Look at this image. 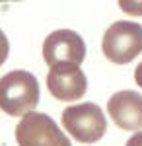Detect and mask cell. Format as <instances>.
<instances>
[{
    "label": "cell",
    "mask_w": 142,
    "mask_h": 146,
    "mask_svg": "<svg viewBox=\"0 0 142 146\" xmlns=\"http://www.w3.org/2000/svg\"><path fill=\"white\" fill-rule=\"evenodd\" d=\"M39 103V82L27 70H12L0 78V109L12 117L31 113Z\"/></svg>",
    "instance_id": "6da1fadb"
},
{
    "label": "cell",
    "mask_w": 142,
    "mask_h": 146,
    "mask_svg": "<svg viewBox=\"0 0 142 146\" xmlns=\"http://www.w3.org/2000/svg\"><path fill=\"white\" fill-rule=\"evenodd\" d=\"M62 127L78 142L92 144L103 138L107 131V119L99 105L86 101L70 105L62 111Z\"/></svg>",
    "instance_id": "7a4b0ae2"
},
{
    "label": "cell",
    "mask_w": 142,
    "mask_h": 146,
    "mask_svg": "<svg viewBox=\"0 0 142 146\" xmlns=\"http://www.w3.org/2000/svg\"><path fill=\"white\" fill-rule=\"evenodd\" d=\"M103 55L115 64H127L142 53V25L136 22H115L101 41Z\"/></svg>",
    "instance_id": "3957f363"
},
{
    "label": "cell",
    "mask_w": 142,
    "mask_h": 146,
    "mask_svg": "<svg viewBox=\"0 0 142 146\" xmlns=\"http://www.w3.org/2000/svg\"><path fill=\"white\" fill-rule=\"evenodd\" d=\"M16 140L20 146H72L58 125L47 113H27L16 127Z\"/></svg>",
    "instance_id": "277c9868"
},
{
    "label": "cell",
    "mask_w": 142,
    "mask_h": 146,
    "mask_svg": "<svg viewBox=\"0 0 142 146\" xmlns=\"http://www.w3.org/2000/svg\"><path fill=\"white\" fill-rule=\"evenodd\" d=\"M84 56H86V43L72 29H56L47 35L43 43V58L51 68L58 64L80 66Z\"/></svg>",
    "instance_id": "5b68a950"
},
{
    "label": "cell",
    "mask_w": 142,
    "mask_h": 146,
    "mask_svg": "<svg viewBox=\"0 0 142 146\" xmlns=\"http://www.w3.org/2000/svg\"><path fill=\"white\" fill-rule=\"evenodd\" d=\"M47 88L60 101H76L88 90V78L76 64H58L47 74Z\"/></svg>",
    "instance_id": "8992f818"
},
{
    "label": "cell",
    "mask_w": 142,
    "mask_h": 146,
    "mask_svg": "<svg viewBox=\"0 0 142 146\" xmlns=\"http://www.w3.org/2000/svg\"><path fill=\"white\" fill-rule=\"evenodd\" d=\"M107 111L113 123L125 131L142 129V94L134 90H121L107 101Z\"/></svg>",
    "instance_id": "52a82bcc"
},
{
    "label": "cell",
    "mask_w": 142,
    "mask_h": 146,
    "mask_svg": "<svg viewBox=\"0 0 142 146\" xmlns=\"http://www.w3.org/2000/svg\"><path fill=\"white\" fill-rule=\"evenodd\" d=\"M8 53H10V43H8V39H6L4 31L0 29V66L6 62V58H8Z\"/></svg>",
    "instance_id": "ba28073f"
},
{
    "label": "cell",
    "mask_w": 142,
    "mask_h": 146,
    "mask_svg": "<svg viewBox=\"0 0 142 146\" xmlns=\"http://www.w3.org/2000/svg\"><path fill=\"white\" fill-rule=\"evenodd\" d=\"M121 10L129 12V14H134V16H138L142 14V4L140 2H119Z\"/></svg>",
    "instance_id": "9c48e42d"
},
{
    "label": "cell",
    "mask_w": 142,
    "mask_h": 146,
    "mask_svg": "<svg viewBox=\"0 0 142 146\" xmlns=\"http://www.w3.org/2000/svg\"><path fill=\"white\" fill-rule=\"evenodd\" d=\"M125 146H142V133H134V135L127 140Z\"/></svg>",
    "instance_id": "30bf717a"
},
{
    "label": "cell",
    "mask_w": 142,
    "mask_h": 146,
    "mask_svg": "<svg viewBox=\"0 0 142 146\" xmlns=\"http://www.w3.org/2000/svg\"><path fill=\"white\" fill-rule=\"evenodd\" d=\"M134 80H136V84L142 88V62L136 66V70H134Z\"/></svg>",
    "instance_id": "8fae6325"
}]
</instances>
